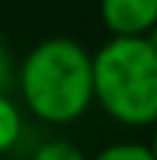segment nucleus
<instances>
[{"label":"nucleus","instance_id":"nucleus-4","mask_svg":"<svg viewBox=\"0 0 157 160\" xmlns=\"http://www.w3.org/2000/svg\"><path fill=\"white\" fill-rule=\"evenodd\" d=\"M22 132H25L22 107L8 93H0V155H8L11 149H17V143L22 141Z\"/></svg>","mask_w":157,"mask_h":160},{"label":"nucleus","instance_id":"nucleus-2","mask_svg":"<svg viewBox=\"0 0 157 160\" xmlns=\"http://www.w3.org/2000/svg\"><path fill=\"white\" fill-rule=\"evenodd\" d=\"M93 104L124 127L157 124V51L146 37H110L93 51Z\"/></svg>","mask_w":157,"mask_h":160},{"label":"nucleus","instance_id":"nucleus-5","mask_svg":"<svg viewBox=\"0 0 157 160\" xmlns=\"http://www.w3.org/2000/svg\"><path fill=\"white\" fill-rule=\"evenodd\" d=\"M31 160H90V158L67 138H48L34 149Z\"/></svg>","mask_w":157,"mask_h":160},{"label":"nucleus","instance_id":"nucleus-1","mask_svg":"<svg viewBox=\"0 0 157 160\" xmlns=\"http://www.w3.org/2000/svg\"><path fill=\"white\" fill-rule=\"evenodd\" d=\"M14 84L37 121L73 124L93 107V53L73 37L39 39L17 65Z\"/></svg>","mask_w":157,"mask_h":160},{"label":"nucleus","instance_id":"nucleus-9","mask_svg":"<svg viewBox=\"0 0 157 160\" xmlns=\"http://www.w3.org/2000/svg\"><path fill=\"white\" fill-rule=\"evenodd\" d=\"M149 149H152V155L157 160V124H155V132H152V141H149Z\"/></svg>","mask_w":157,"mask_h":160},{"label":"nucleus","instance_id":"nucleus-3","mask_svg":"<svg viewBox=\"0 0 157 160\" xmlns=\"http://www.w3.org/2000/svg\"><path fill=\"white\" fill-rule=\"evenodd\" d=\"M98 17L112 37H146L157 25V0H98Z\"/></svg>","mask_w":157,"mask_h":160},{"label":"nucleus","instance_id":"nucleus-7","mask_svg":"<svg viewBox=\"0 0 157 160\" xmlns=\"http://www.w3.org/2000/svg\"><path fill=\"white\" fill-rule=\"evenodd\" d=\"M17 82V65H14V56L8 51V45L0 39V93H8Z\"/></svg>","mask_w":157,"mask_h":160},{"label":"nucleus","instance_id":"nucleus-8","mask_svg":"<svg viewBox=\"0 0 157 160\" xmlns=\"http://www.w3.org/2000/svg\"><path fill=\"white\" fill-rule=\"evenodd\" d=\"M146 42H149V45H152V48L157 51V25L152 28V31H149V34H146Z\"/></svg>","mask_w":157,"mask_h":160},{"label":"nucleus","instance_id":"nucleus-6","mask_svg":"<svg viewBox=\"0 0 157 160\" xmlns=\"http://www.w3.org/2000/svg\"><path fill=\"white\" fill-rule=\"evenodd\" d=\"M90 160H155L149 143H138V141H118L104 146L101 152H96Z\"/></svg>","mask_w":157,"mask_h":160}]
</instances>
